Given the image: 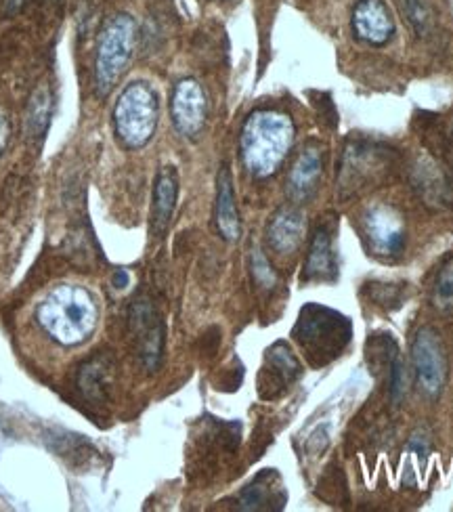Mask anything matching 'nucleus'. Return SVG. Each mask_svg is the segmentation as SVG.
<instances>
[{"instance_id":"obj_8","label":"nucleus","mask_w":453,"mask_h":512,"mask_svg":"<svg viewBox=\"0 0 453 512\" xmlns=\"http://www.w3.org/2000/svg\"><path fill=\"white\" fill-rule=\"evenodd\" d=\"M131 330L137 340V351L145 370L156 372L164 355V322L149 298H137L131 307Z\"/></svg>"},{"instance_id":"obj_4","label":"nucleus","mask_w":453,"mask_h":512,"mask_svg":"<svg viewBox=\"0 0 453 512\" xmlns=\"http://www.w3.org/2000/svg\"><path fill=\"white\" fill-rule=\"evenodd\" d=\"M395 170L393 149L384 145L353 139L344 149L340 164V198L347 200L361 191L380 185Z\"/></svg>"},{"instance_id":"obj_11","label":"nucleus","mask_w":453,"mask_h":512,"mask_svg":"<svg viewBox=\"0 0 453 512\" xmlns=\"http://www.w3.org/2000/svg\"><path fill=\"white\" fill-rule=\"evenodd\" d=\"M351 26L355 36L372 47H384L395 32L393 15L384 0H357Z\"/></svg>"},{"instance_id":"obj_26","label":"nucleus","mask_w":453,"mask_h":512,"mask_svg":"<svg viewBox=\"0 0 453 512\" xmlns=\"http://www.w3.org/2000/svg\"><path fill=\"white\" fill-rule=\"evenodd\" d=\"M370 296L376 305H382V307H399L401 305V296L395 286L370 284Z\"/></svg>"},{"instance_id":"obj_16","label":"nucleus","mask_w":453,"mask_h":512,"mask_svg":"<svg viewBox=\"0 0 453 512\" xmlns=\"http://www.w3.org/2000/svg\"><path fill=\"white\" fill-rule=\"evenodd\" d=\"M300 364L292 351L286 345H275L269 349L265 366H263V378H267V389H286L298 378Z\"/></svg>"},{"instance_id":"obj_7","label":"nucleus","mask_w":453,"mask_h":512,"mask_svg":"<svg viewBox=\"0 0 453 512\" xmlns=\"http://www.w3.org/2000/svg\"><path fill=\"white\" fill-rule=\"evenodd\" d=\"M412 359L422 393L430 399H437L447 380V359L441 338L433 328H422L416 334Z\"/></svg>"},{"instance_id":"obj_23","label":"nucleus","mask_w":453,"mask_h":512,"mask_svg":"<svg viewBox=\"0 0 453 512\" xmlns=\"http://www.w3.org/2000/svg\"><path fill=\"white\" fill-rule=\"evenodd\" d=\"M80 387L84 391V395L89 397L91 401H103L107 395V387H105V366L101 361H91L89 366H84L82 370V378H80Z\"/></svg>"},{"instance_id":"obj_1","label":"nucleus","mask_w":453,"mask_h":512,"mask_svg":"<svg viewBox=\"0 0 453 512\" xmlns=\"http://www.w3.org/2000/svg\"><path fill=\"white\" fill-rule=\"evenodd\" d=\"M38 324L53 340L63 347H74L84 343L97 328L99 307L95 296L74 284L57 286L45 301L40 303Z\"/></svg>"},{"instance_id":"obj_6","label":"nucleus","mask_w":453,"mask_h":512,"mask_svg":"<svg viewBox=\"0 0 453 512\" xmlns=\"http://www.w3.org/2000/svg\"><path fill=\"white\" fill-rule=\"evenodd\" d=\"M349 326L344 319L328 309L309 307L302 311L300 322L296 326V338L300 345L309 351L311 357L328 355L334 357L340 353L344 343L349 340Z\"/></svg>"},{"instance_id":"obj_27","label":"nucleus","mask_w":453,"mask_h":512,"mask_svg":"<svg viewBox=\"0 0 453 512\" xmlns=\"http://www.w3.org/2000/svg\"><path fill=\"white\" fill-rule=\"evenodd\" d=\"M430 435L424 431V429H418L412 437H409V443H407V452L416 456L420 460V464L426 462L428 454H430Z\"/></svg>"},{"instance_id":"obj_2","label":"nucleus","mask_w":453,"mask_h":512,"mask_svg":"<svg viewBox=\"0 0 453 512\" xmlns=\"http://www.w3.org/2000/svg\"><path fill=\"white\" fill-rule=\"evenodd\" d=\"M292 143L294 124L290 116L275 110H258L242 128V162L252 177L267 179L284 164Z\"/></svg>"},{"instance_id":"obj_3","label":"nucleus","mask_w":453,"mask_h":512,"mask_svg":"<svg viewBox=\"0 0 453 512\" xmlns=\"http://www.w3.org/2000/svg\"><path fill=\"white\" fill-rule=\"evenodd\" d=\"M137 45V24L131 15H116L107 19L99 40L95 57V89L99 97H107L116 82L126 72Z\"/></svg>"},{"instance_id":"obj_5","label":"nucleus","mask_w":453,"mask_h":512,"mask_svg":"<svg viewBox=\"0 0 453 512\" xmlns=\"http://www.w3.org/2000/svg\"><path fill=\"white\" fill-rule=\"evenodd\" d=\"M160 103L156 91L147 82L128 84L114 110V126L118 139L128 149L147 145L156 133Z\"/></svg>"},{"instance_id":"obj_21","label":"nucleus","mask_w":453,"mask_h":512,"mask_svg":"<svg viewBox=\"0 0 453 512\" xmlns=\"http://www.w3.org/2000/svg\"><path fill=\"white\" fill-rule=\"evenodd\" d=\"M433 305L445 315H453V256L441 265L433 286Z\"/></svg>"},{"instance_id":"obj_18","label":"nucleus","mask_w":453,"mask_h":512,"mask_svg":"<svg viewBox=\"0 0 453 512\" xmlns=\"http://www.w3.org/2000/svg\"><path fill=\"white\" fill-rule=\"evenodd\" d=\"M307 280H332L336 275V259L332 250V236L326 227H319L313 236L305 267Z\"/></svg>"},{"instance_id":"obj_29","label":"nucleus","mask_w":453,"mask_h":512,"mask_svg":"<svg viewBox=\"0 0 453 512\" xmlns=\"http://www.w3.org/2000/svg\"><path fill=\"white\" fill-rule=\"evenodd\" d=\"M128 284V275H126V271H116V275H114V286L116 288H124Z\"/></svg>"},{"instance_id":"obj_12","label":"nucleus","mask_w":453,"mask_h":512,"mask_svg":"<svg viewBox=\"0 0 453 512\" xmlns=\"http://www.w3.org/2000/svg\"><path fill=\"white\" fill-rule=\"evenodd\" d=\"M323 173V156L317 145H307L296 158L290 177H288V194L296 202H307L319 185Z\"/></svg>"},{"instance_id":"obj_13","label":"nucleus","mask_w":453,"mask_h":512,"mask_svg":"<svg viewBox=\"0 0 453 512\" xmlns=\"http://www.w3.org/2000/svg\"><path fill=\"white\" fill-rule=\"evenodd\" d=\"M177 194H179V177L175 166H162L156 177L154 187V208H151V229L156 236H164V231L170 225L172 212L177 206Z\"/></svg>"},{"instance_id":"obj_17","label":"nucleus","mask_w":453,"mask_h":512,"mask_svg":"<svg viewBox=\"0 0 453 512\" xmlns=\"http://www.w3.org/2000/svg\"><path fill=\"white\" fill-rule=\"evenodd\" d=\"M412 181L426 204H443L449 200V183L439 166L430 160L420 158L412 166Z\"/></svg>"},{"instance_id":"obj_14","label":"nucleus","mask_w":453,"mask_h":512,"mask_svg":"<svg viewBox=\"0 0 453 512\" xmlns=\"http://www.w3.org/2000/svg\"><path fill=\"white\" fill-rule=\"evenodd\" d=\"M214 223L221 233V238L227 242L240 240L242 223L240 212L235 206V194H233V179L227 166H221L217 177V206H214Z\"/></svg>"},{"instance_id":"obj_24","label":"nucleus","mask_w":453,"mask_h":512,"mask_svg":"<svg viewBox=\"0 0 453 512\" xmlns=\"http://www.w3.org/2000/svg\"><path fill=\"white\" fill-rule=\"evenodd\" d=\"M391 397H393V403L399 405L407 393V374H405V366L403 361L395 355V359L391 361Z\"/></svg>"},{"instance_id":"obj_20","label":"nucleus","mask_w":453,"mask_h":512,"mask_svg":"<svg viewBox=\"0 0 453 512\" xmlns=\"http://www.w3.org/2000/svg\"><path fill=\"white\" fill-rule=\"evenodd\" d=\"M407 24L414 28L420 38H430L437 28L433 7L428 0H399Z\"/></svg>"},{"instance_id":"obj_28","label":"nucleus","mask_w":453,"mask_h":512,"mask_svg":"<svg viewBox=\"0 0 453 512\" xmlns=\"http://www.w3.org/2000/svg\"><path fill=\"white\" fill-rule=\"evenodd\" d=\"M9 135H11V128H9V122L7 118L0 114V152L7 147V141H9Z\"/></svg>"},{"instance_id":"obj_19","label":"nucleus","mask_w":453,"mask_h":512,"mask_svg":"<svg viewBox=\"0 0 453 512\" xmlns=\"http://www.w3.org/2000/svg\"><path fill=\"white\" fill-rule=\"evenodd\" d=\"M53 110V97L47 87H40L28 105V133L32 139H45Z\"/></svg>"},{"instance_id":"obj_9","label":"nucleus","mask_w":453,"mask_h":512,"mask_svg":"<svg viewBox=\"0 0 453 512\" xmlns=\"http://www.w3.org/2000/svg\"><path fill=\"white\" fill-rule=\"evenodd\" d=\"M170 112L175 128L183 137L196 139L202 133L206 124L208 103L204 89L196 80H181L177 84L170 101Z\"/></svg>"},{"instance_id":"obj_25","label":"nucleus","mask_w":453,"mask_h":512,"mask_svg":"<svg viewBox=\"0 0 453 512\" xmlns=\"http://www.w3.org/2000/svg\"><path fill=\"white\" fill-rule=\"evenodd\" d=\"M252 275H254V280L261 284V286H265V288H273L275 286V273L271 271L265 256L258 252V250H254V254H252Z\"/></svg>"},{"instance_id":"obj_15","label":"nucleus","mask_w":453,"mask_h":512,"mask_svg":"<svg viewBox=\"0 0 453 512\" xmlns=\"http://www.w3.org/2000/svg\"><path fill=\"white\" fill-rule=\"evenodd\" d=\"M305 233V221L294 208H282L269 223V244L277 252H292Z\"/></svg>"},{"instance_id":"obj_10","label":"nucleus","mask_w":453,"mask_h":512,"mask_svg":"<svg viewBox=\"0 0 453 512\" xmlns=\"http://www.w3.org/2000/svg\"><path fill=\"white\" fill-rule=\"evenodd\" d=\"M365 238L370 242L374 254L395 256L405 246V231L401 217L393 208L376 206L365 215Z\"/></svg>"},{"instance_id":"obj_22","label":"nucleus","mask_w":453,"mask_h":512,"mask_svg":"<svg viewBox=\"0 0 453 512\" xmlns=\"http://www.w3.org/2000/svg\"><path fill=\"white\" fill-rule=\"evenodd\" d=\"M275 502L273 498V489L267 483V477H258L252 485H248L244 489V494L240 496V508L242 510H263V508H271V504ZM279 502V500H277Z\"/></svg>"}]
</instances>
